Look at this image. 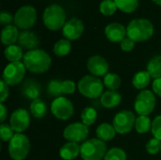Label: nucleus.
Masks as SVG:
<instances>
[{
	"instance_id": "f257e3e1",
	"label": "nucleus",
	"mask_w": 161,
	"mask_h": 160,
	"mask_svg": "<svg viewBox=\"0 0 161 160\" xmlns=\"http://www.w3.org/2000/svg\"><path fill=\"white\" fill-rule=\"evenodd\" d=\"M23 62L29 72L33 74H42L49 70L52 60L45 51L37 48L27 51L24 56Z\"/></svg>"
},
{
	"instance_id": "f03ea898",
	"label": "nucleus",
	"mask_w": 161,
	"mask_h": 160,
	"mask_svg": "<svg viewBox=\"0 0 161 160\" xmlns=\"http://www.w3.org/2000/svg\"><path fill=\"white\" fill-rule=\"evenodd\" d=\"M127 37L135 42H142L149 40L154 34V25L147 19H134L126 27Z\"/></svg>"
},
{
	"instance_id": "7ed1b4c3",
	"label": "nucleus",
	"mask_w": 161,
	"mask_h": 160,
	"mask_svg": "<svg viewBox=\"0 0 161 160\" xmlns=\"http://www.w3.org/2000/svg\"><path fill=\"white\" fill-rule=\"evenodd\" d=\"M42 21L44 25L52 31L63 28L66 23V13L63 8L58 4L48 6L42 14Z\"/></svg>"
},
{
	"instance_id": "20e7f679",
	"label": "nucleus",
	"mask_w": 161,
	"mask_h": 160,
	"mask_svg": "<svg viewBox=\"0 0 161 160\" xmlns=\"http://www.w3.org/2000/svg\"><path fill=\"white\" fill-rule=\"evenodd\" d=\"M104 82H102L99 77L85 75L79 80L77 89L83 96L90 99H96L101 97L104 93Z\"/></svg>"
},
{
	"instance_id": "39448f33",
	"label": "nucleus",
	"mask_w": 161,
	"mask_h": 160,
	"mask_svg": "<svg viewBox=\"0 0 161 160\" xmlns=\"http://www.w3.org/2000/svg\"><path fill=\"white\" fill-rule=\"evenodd\" d=\"M105 141L99 139H91L80 146V156L84 160H102L107 154Z\"/></svg>"
},
{
	"instance_id": "423d86ee",
	"label": "nucleus",
	"mask_w": 161,
	"mask_h": 160,
	"mask_svg": "<svg viewBox=\"0 0 161 160\" xmlns=\"http://www.w3.org/2000/svg\"><path fill=\"white\" fill-rule=\"evenodd\" d=\"M30 151V141L23 133H15L8 143V154L13 160H25Z\"/></svg>"
},
{
	"instance_id": "0eeeda50",
	"label": "nucleus",
	"mask_w": 161,
	"mask_h": 160,
	"mask_svg": "<svg viewBox=\"0 0 161 160\" xmlns=\"http://www.w3.org/2000/svg\"><path fill=\"white\" fill-rule=\"evenodd\" d=\"M156 107V96L154 92L148 90L140 91L137 95L134 108L139 116H148L151 114Z\"/></svg>"
},
{
	"instance_id": "6e6552de",
	"label": "nucleus",
	"mask_w": 161,
	"mask_h": 160,
	"mask_svg": "<svg viewBox=\"0 0 161 160\" xmlns=\"http://www.w3.org/2000/svg\"><path fill=\"white\" fill-rule=\"evenodd\" d=\"M37 20V11L32 6H23L15 13L13 22L21 29L28 30L34 25Z\"/></svg>"
},
{
	"instance_id": "1a4fd4ad",
	"label": "nucleus",
	"mask_w": 161,
	"mask_h": 160,
	"mask_svg": "<svg viewBox=\"0 0 161 160\" xmlns=\"http://www.w3.org/2000/svg\"><path fill=\"white\" fill-rule=\"evenodd\" d=\"M25 66L24 62H9L4 69L3 80L8 86H14L21 83L25 74Z\"/></svg>"
},
{
	"instance_id": "9d476101",
	"label": "nucleus",
	"mask_w": 161,
	"mask_h": 160,
	"mask_svg": "<svg viewBox=\"0 0 161 160\" xmlns=\"http://www.w3.org/2000/svg\"><path fill=\"white\" fill-rule=\"evenodd\" d=\"M136 116L130 110H122L118 112L113 118L112 125L114 126L116 132L121 135L129 133L136 123Z\"/></svg>"
},
{
	"instance_id": "9b49d317",
	"label": "nucleus",
	"mask_w": 161,
	"mask_h": 160,
	"mask_svg": "<svg viewBox=\"0 0 161 160\" xmlns=\"http://www.w3.org/2000/svg\"><path fill=\"white\" fill-rule=\"evenodd\" d=\"M74 105L66 97L60 96L53 100L51 104V111L53 115L59 120L66 121L74 114Z\"/></svg>"
},
{
	"instance_id": "f8f14e48",
	"label": "nucleus",
	"mask_w": 161,
	"mask_h": 160,
	"mask_svg": "<svg viewBox=\"0 0 161 160\" xmlns=\"http://www.w3.org/2000/svg\"><path fill=\"white\" fill-rule=\"evenodd\" d=\"M89 136V126L82 123H74L67 125L63 131V137L70 142H84Z\"/></svg>"
},
{
	"instance_id": "ddd939ff",
	"label": "nucleus",
	"mask_w": 161,
	"mask_h": 160,
	"mask_svg": "<svg viewBox=\"0 0 161 160\" xmlns=\"http://www.w3.org/2000/svg\"><path fill=\"white\" fill-rule=\"evenodd\" d=\"M9 124L15 133H23L30 124V117L27 110L18 108L12 112L9 119Z\"/></svg>"
},
{
	"instance_id": "4468645a",
	"label": "nucleus",
	"mask_w": 161,
	"mask_h": 160,
	"mask_svg": "<svg viewBox=\"0 0 161 160\" xmlns=\"http://www.w3.org/2000/svg\"><path fill=\"white\" fill-rule=\"evenodd\" d=\"M84 32V25L81 20L78 18H72L68 20L63 28H62V34L65 37V39L69 41H75L81 37V35Z\"/></svg>"
},
{
	"instance_id": "2eb2a0df",
	"label": "nucleus",
	"mask_w": 161,
	"mask_h": 160,
	"mask_svg": "<svg viewBox=\"0 0 161 160\" xmlns=\"http://www.w3.org/2000/svg\"><path fill=\"white\" fill-rule=\"evenodd\" d=\"M87 67L89 72L94 76H105L108 72V63L101 56H92L88 59Z\"/></svg>"
},
{
	"instance_id": "dca6fc26",
	"label": "nucleus",
	"mask_w": 161,
	"mask_h": 160,
	"mask_svg": "<svg viewBox=\"0 0 161 160\" xmlns=\"http://www.w3.org/2000/svg\"><path fill=\"white\" fill-rule=\"evenodd\" d=\"M106 37L112 42H121L127 35L126 28L119 23H111L105 28Z\"/></svg>"
},
{
	"instance_id": "f3484780",
	"label": "nucleus",
	"mask_w": 161,
	"mask_h": 160,
	"mask_svg": "<svg viewBox=\"0 0 161 160\" xmlns=\"http://www.w3.org/2000/svg\"><path fill=\"white\" fill-rule=\"evenodd\" d=\"M21 93L28 100H36L42 93V87L34 79H27L21 87Z\"/></svg>"
},
{
	"instance_id": "a211bd4d",
	"label": "nucleus",
	"mask_w": 161,
	"mask_h": 160,
	"mask_svg": "<svg viewBox=\"0 0 161 160\" xmlns=\"http://www.w3.org/2000/svg\"><path fill=\"white\" fill-rule=\"evenodd\" d=\"M18 43L22 48L28 49L30 51L37 49L38 45L40 44V41L34 32L29 30H24L19 34Z\"/></svg>"
},
{
	"instance_id": "6ab92c4d",
	"label": "nucleus",
	"mask_w": 161,
	"mask_h": 160,
	"mask_svg": "<svg viewBox=\"0 0 161 160\" xmlns=\"http://www.w3.org/2000/svg\"><path fill=\"white\" fill-rule=\"evenodd\" d=\"M122 102V95L117 91H107L101 98L100 103L106 108H113L118 107Z\"/></svg>"
},
{
	"instance_id": "aec40b11",
	"label": "nucleus",
	"mask_w": 161,
	"mask_h": 160,
	"mask_svg": "<svg viewBox=\"0 0 161 160\" xmlns=\"http://www.w3.org/2000/svg\"><path fill=\"white\" fill-rule=\"evenodd\" d=\"M19 34L20 33L18 32L17 26L11 25H6L1 31V41L7 46L13 45L16 41H18Z\"/></svg>"
},
{
	"instance_id": "412c9836",
	"label": "nucleus",
	"mask_w": 161,
	"mask_h": 160,
	"mask_svg": "<svg viewBox=\"0 0 161 160\" xmlns=\"http://www.w3.org/2000/svg\"><path fill=\"white\" fill-rule=\"evenodd\" d=\"M78 155H80V146L75 142L68 141L59 150V156L64 160H74Z\"/></svg>"
},
{
	"instance_id": "4be33fe9",
	"label": "nucleus",
	"mask_w": 161,
	"mask_h": 160,
	"mask_svg": "<svg viewBox=\"0 0 161 160\" xmlns=\"http://www.w3.org/2000/svg\"><path fill=\"white\" fill-rule=\"evenodd\" d=\"M116 130L114 126L108 123H103L96 128V136L97 139L103 141H109L113 140L116 136Z\"/></svg>"
},
{
	"instance_id": "5701e85b",
	"label": "nucleus",
	"mask_w": 161,
	"mask_h": 160,
	"mask_svg": "<svg viewBox=\"0 0 161 160\" xmlns=\"http://www.w3.org/2000/svg\"><path fill=\"white\" fill-rule=\"evenodd\" d=\"M151 75L147 71H140L136 73L132 79L133 87L137 90L143 91L145 88H147L151 82Z\"/></svg>"
},
{
	"instance_id": "b1692460",
	"label": "nucleus",
	"mask_w": 161,
	"mask_h": 160,
	"mask_svg": "<svg viewBox=\"0 0 161 160\" xmlns=\"http://www.w3.org/2000/svg\"><path fill=\"white\" fill-rule=\"evenodd\" d=\"M5 58L9 61V62H17L20 61L22 58H24V54H23V48L20 45H9L7 46L5 51H4Z\"/></svg>"
},
{
	"instance_id": "393cba45",
	"label": "nucleus",
	"mask_w": 161,
	"mask_h": 160,
	"mask_svg": "<svg viewBox=\"0 0 161 160\" xmlns=\"http://www.w3.org/2000/svg\"><path fill=\"white\" fill-rule=\"evenodd\" d=\"M47 106L44 101L38 98L33 100L30 104V113L36 119H42L46 115Z\"/></svg>"
},
{
	"instance_id": "a878e982",
	"label": "nucleus",
	"mask_w": 161,
	"mask_h": 160,
	"mask_svg": "<svg viewBox=\"0 0 161 160\" xmlns=\"http://www.w3.org/2000/svg\"><path fill=\"white\" fill-rule=\"evenodd\" d=\"M147 72L154 79L161 78V55L153 57L147 64Z\"/></svg>"
},
{
	"instance_id": "bb28decb",
	"label": "nucleus",
	"mask_w": 161,
	"mask_h": 160,
	"mask_svg": "<svg viewBox=\"0 0 161 160\" xmlns=\"http://www.w3.org/2000/svg\"><path fill=\"white\" fill-rule=\"evenodd\" d=\"M71 42L67 39H61L58 41L53 48L54 54L58 57H65L71 52Z\"/></svg>"
},
{
	"instance_id": "cd10ccee",
	"label": "nucleus",
	"mask_w": 161,
	"mask_h": 160,
	"mask_svg": "<svg viewBox=\"0 0 161 160\" xmlns=\"http://www.w3.org/2000/svg\"><path fill=\"white\" fill-rule=\"evenodd\" d=\"M80 118H81V123L84 124L85 125L87 126L92 125L97 120V111L95 108L92 107H87L82 110Z\"/></svg>"
},
{
	"instance_id": "c85d7f7f",
	"label": "nucleus",
	"mask_w": 161,
	"mask_h": 160,
	"mask_svg": "<svg viewBox=\"0 0 161 160\" xmlns=\"http://www.w3.org/2000/svg\"><path fill=\"white\" fill-rule=\"evenodd\" d=\"M122 84L121 77L117 74L108 73L104 76V85L108 89V91H117Z\"/></svg>"
},
{
	"instance_id": "c756f323",
	"label": "nucleus",
	"mask_w": 161,
	"mask_h": 160,
	"mask_svg": "<svg viewBox=\"0 0 161 160\" xmlns=\"http://www.w3.org/2000/svg\"><path fill=\"white\" fill-rule=\"evenodd\" d=\"M118 9L125 13H132L139 6V0H114Z\"/></svg>"
},
{
	"instance_id": "7c9ffc66",
	"label": "nucleus",
	"mask_w": 161,
	"mask_h": 160,
	"mask_svg": "<svg viewBox=\"0 0 161 160\" xmlns=\"http://www.w3.org/2000/svg\"><path fill=\"white\" fill-rule=\"evenodd\" d=\"M135 128L138 133L140 134H145L150 131L152 128V122L151 119L148 116H139L136 119L135 123Z\"/></svg>"
},
{
	"instance_id": "2f4dec72",
	"label": "nucleus",
	"mask_w": 161,
	"mask_h": 160,
	"mask_svg": "<svg viewBox=\"0 0 161 160\" xmlns=\"http://www.w3.org/2000/svg\"><path fill=\"white\" fill-rule=\"evenodd\" d=\"M47 93L50 97H54L55 99L60 97L62 92V81L59 79H52L49 81L47 85Z\"/></svg>"
},
{
	"instance_id": "473e14b6",
	"label": "nucleus",
	"mask_w": 161,
	"mask_h": 160,
	"mask_svg": "<svg viewBox=\"0 0 161 160\" xmlns=\"http://www.w3.org/2000/svg\"><path fill=\"white\" fill-rule=\"evenodd\" d=\"M100 12L105 16L113 15L118 9L114 0H103L100 4Z\"/></svg>"
},
{
	"instance_id": "72a5a7b5",
	"label": "nucleus",
	"mask_w": 161,
	"mask_h": 160,
	"mask_svg": "<svg viewBox=\"0 0 161 160\" xmlns=\"http://www.w3.org/2000/svg\"><path fill=\"white\" fill-rule=\"evenodd\" d=\"M126 154L123 149L114 147L107 152L104 160H126Z\"/></svg>"
},
{
	"instance_id": "f704fd0d",
	"label": "nucleus",
	"mask_w": 161,
	"mask_h": 160,
	"mask_svg": "<svg viewBox=\"0 0 161 160\" xmlns=\"http://www.w3.org/2000/svg\"><path fill=\"white\" fill-rule=\"evenodd\" d=\"M14 130L8 124H1L0 125V138L3 141H10L14 136Z\"/></svg>"
},
{
	"instance_id": "c9c22d12",
	"label": "nucleus",
	"mask_w": 161,
	"mask_h": 160,
	"mask_svg": "<svg viewBox=\"0 0 161 160\" xmlns=\"http://www.w3.org/2000/svg\"><path fill=\"white\" fill-rule=\"evenodd\" d=\"M146 151L150 155H157L161 151V141L158 139H151L146 144Z\"/></svg>"
},
{
	"instance_id": "e433bc0d",
	"label": "nucleus",
	"mask_w": 161,
	"mask_h": 160,
	"mask_svg": "<svg viewBox=\"0 0 161 160\" xmlns=\"http://www.w3.org/2000/svg\"><path fill=\"white\" fill-rule=\"evenodd\" d=\"M151 131L153 136L161 141V115L157 116L152 122Z\"/></svg>"
},
{
	"instance_id": "4c0bfd02",
	"label": "nucleus",
	"mask_w": 161,
	"mask_h": 160,
	"mask_svg": "<svg viewBox=\"0 0 161 160\" xmlns=\"http://www.w3.org/2000/svg\"><path fill=\"white\" fill-rule=\"evenodd\" d=\"M76 86L75 83L72 80H63L62 81V92L63 94H73L75 91Z\"/></svg>"
},
{
	"instance_id": "58836bf2",
	"label": "nucleus",
	"mask_w": 161,
	"mask_h": 160,
	"mask_svg": "<svg viewBox=\"0 0 161 160\" xmlns=\"http://www.w3.org/2000/svg\"><path fill=\"white\" fill-rule=\"evenodd\" d=\"M134 47H135V41L129 37H125L121 41V48L125 52H130L134 49Z\"/></svg>"
},
{
	"instance_id": "ea45409f",
	"label": "nucleus",
	"mask_w": 161,
	"mask_h": 160,
	"mask_svg": "<svg viewBox=\"0 0 161 160\" xmlns=\"http://www.w3.org/2000/svg\"><path fill=\"white\" fill-rule=\"evenodd\" d=\"M0 85H1V91H0V102L1 103H4L8 97V94H9V90H8V85L4 81V80H1L0 81Z\"/></svg>"
},
{
	"instance_id": "a19ab883",
	"label": "nucleus",
	"mask_w": 161,
	"mask_h": 160,
	"mask_svg": "<svg viewBox=\"0 0 161 160\" xmlns=\"http://www.w3.org/2000/svg\"><path fill=\"white\" fill-rule=\"evenodd\" d=\"M13 19L14 17H12V15L8 11H2L0 14V24L2 25H8L13 21Z\"/></svg>"
},
{
	"instance_id": "79ce46f5",
	"label": "nucleus",
	"mask_w": 161,
	"mask_h": 160,
	"mask_svg": "<svg viewBox=\"0 0 161 160\" xmlns=\"http://www.w3.org/2000/svg\"><path fill=\"white\" fill-rule=\"evenodd\" d=\"M152 88H153L154 93L161 97V78H158L154 80L152 84Z\"/></svg>"
},
{
	"instance_id": "37998d69",
	"label": "nucleus",
	"mask_w": 161,
	"mask_h": 160,
	"mask_svg": "<svg viewBox=\"0 0 161 160\" xmlns=\"http://www.w3.org/2000/svg\"><path fill=\"white\" fill-rule=\"evenodd\" d=\"M0 121L1 122H4L5 119L7 118V115H8V109L6 108V106L3 104V103H0Z\"/></svg>"
},
{
	"instance_id": "c03bdc74",
	"label": "nucleus",
	"mask_w": 161,
	"mask_h": 160,
	"mask_svg": "<svg viewBox=\"0 0 161 160\" xmlns=\"http://www.w3.org/2000/svg\"><path fill=\"white\" fill-rule=\"evenodd\" d=\"M153 2L156 3V4L158 5V6H161V0H153Z\"/></svg>"
},
{
	"instance_id": "a18cd8bd",
	"label": "nucleus",
	"mask_w": 161,
	"mask_h": 160,
	"mask_svg": "<svg viewBox=\"0 0 161 160\" xmlns=\"http://www.w3.org/2000/svg\"><path fill=\"white\" fill-rule=\"evenodd\" d=\"M160 152H161V151H160Z\"/></svg>"
}]
</instances>
